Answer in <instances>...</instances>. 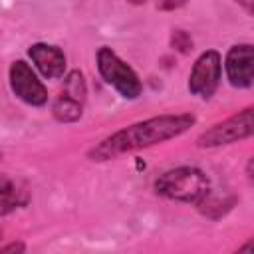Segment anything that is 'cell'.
Wrapping results in <instances>:
<instances>
[{"instance_id": "cell-1", "label": "cell", "mask_w": 254, "mask_h": 254, "mask_svg": "<svg viewBox=\"0 0 254 254\" xmlns=\"http://www.w3.org/2000/svg\"><path fill=\"white\" fill-rule=\"evenodd\" d=\"M192 123H194V115L190 113L151 117L115 131L113 135L103 139L97 147H93L89 151V157L93 161H109L123 153H131L143 147H151V145L175 139L181 133H185Z\"/></svg>"}, {"instance_id": "cell-2", "label": "cell", "mask_w": 254, "mask_h": 254, "mask_svg": "<svg viewBox=\"0 0 254 254\" xmlns=\"http://www.w3.org/2000/svg\"><path fill=\"white\" fill-rule=\"evenodd\" d=\"M155 190L167 198L183 202H198L208 192V179L194 167H179L163 173L155 181Z\"/></svg>"}, {"instance_id": "cell-3", "label": "cell", "mask_w": 254, "mask_h": 254, "mask_svg": "<svg viewBox=\"0 0 254 254\" xmlns=\"http://www.w3.org/2000/svg\"><path fill=\"white\" fill-rule=\"evenodd\" d=\"M97 69L101 77L113 85L123 97L135 99L141 95L143 85L137 77V73L111 50V48H99L97 50Z\"/></svg>"}, {"instance_id": "cell-4", "label": "cell", "mask_w": 254, "mask_h": 254, "mask_svg": "<svg viewBox=\"0 0 254 254\" xmlns=\"http://www.w3.org/2000/svg\"><path fill=\"white\" fill-rule=\"evenodd\" d=\"M254 131L252 127V107L242 109L240 113L228 117L222 123L212 125L208 131H204L198 137V145L200 147H220V145H228V143H236L240 139L250 137Z\"/></svg>"}, {"instance_id": "cell-5", "label": "cell", "mask_w": 254, "mask_h": 254, "mask_svg": "<svg viewBox=\"0 0 254 254\" xmlns=\"http://www.w3.org/2000/svg\"><path fill=\"white\" fill-rule=\"evenodd\" d=\"M220 75H222L220 54L214 50H206L204 54H200V58L194 62L190 69V75H189L190 93L204 99L210 97L220 83Z\"/></svg>"}, {"instance_id": "cell-6", "label": "cell", "mask_w": 254, "mask_h": 254, "mask_svg": "<svg viewBox=\"0 0 254 254\" xmlns=\"http://www.w3.org/2000/svg\"><path fill=\"white\" fill-rule=\"evenodd\" d=\"M10 85L12 91L30 105H44L48 101V91L44 83L38 79L34 69L22 60L14 62L10 67Z\"/></svg>"}, {"instance_id": "cell-7", "label": "cell", "mask_w": 254, "mask_h": 254, "mask_svg": "<svg viewBox=\"0 0 254 254\" xmlns=\"http://www.w3.org/2000/svg\"><path fill=\"white\" fill-rule=\"evenodd\" d=\"M226 75L234 87H250L254 79V50L250 44L232 46L226 54Z\"/></svg>"}, {"instance_id": "cell-8", "label": "cell", "mask_w": 254, "mask_h": 254, "mask_svg": "<svg viewBox=\"0 0 254 254\" xmlns=\"http://www.w3.org/2000/svg\"><path fill=\"white\" fill-rule=\"evenodd\" d=\"M32 62L36 64V67L42 71L44 77L48 79H58L64 75L65 71V56L60 48L50 46V44H34L28 50Z\"/></svg>"}, {"instance_id": "cell-9", "label": "cell", "mask_w": 254, "mask_h": 254, "mask_svg": "<svg viewBox=\"0 0 254 254\" xmlns=\"http://www.w3.org/2000/svg\"><path fill=\"white\" fill-rule=\"evenodd\" d=\"M28 202L26 187L10 175L0 173V216L16 210L18 206Z\"/></svg>"}, {"instance_id": "cell-10", "label": "cell", "mask_w": 254, "mask_h": 254, "mask_svg": "<svg viewBox=\"0 0 254 254\" xmlns=\"http://www.w3.org/2000/svg\"><path fill=\"white\" fill-rule=\"evenodd\" d=\"M81 107H83V103L67 97L65 93H60V97L54 103V117L58 121H64V123L77 121L81 117Z\"/></svg>"}, {"instance_id": "cell-11", "label": "cell", "mask_w": 254, "mask_h": 254, "mask_svg": "<svg viewBox=\"0 0 254 254\" xmlns=\"http://www.w3.org/2000/svg\"><path fill=\"white\" fill-rule=\"evenodd\" d=\"M67 97L83 103L85 101V81H83V75L79 71H69L65 81H64V91Z\"/></svg>"}, {"instance_id": "cell-12", "label": "cell", "mask_w": 254, "mask_h": 254, "mask_svg": "<svg viewBox=\"0 0 254 254\" xmlns=\"http://www.w3.org/2000/svg\"><path fill=\"white\" fill-rule=\"evenodd\" d=\"M173 46L177 50H181V52H189V50H192V40H190V36L187 32L175 30V34H173Z\"/></svg>"}, {"instance_id": "cell-13", "label": "cell", "mask_w": 254, "mask_h": 254, "mask_svg": "<svg viewBox=\"0 0 254 254\" xmlns=\"http://www.w3.org/2000/svg\"><path fill=\"white\" fill-rule=\"evenodd\" d=\"M22 252L24 250V244H8V246H2L0 252Z\"/></svg>"}, {"instance_id": "cell-14", "label": "cell", "mask_w": 254, "mask_h": 254, "mask_svg": "<svg viewBox=\"0 0 254 254\" xmlns=\"http://www.w3.org/2000/svg\"><path fill=\"white\" fill-rule=\"evenodd\" d=\"M236 2H240L248 12H252V0H236Z\"/></svg>"}, {"instance_id": "cell-15", "label": "cell", "mask_w": 254, "mask_h": 254, "mask_svg": "<svg viewBox=\"0 0 254 254\" xmlns=\"http://www.w3.org/2000/svg\"><path fill=\"white\" fill-rule=\"evenodd\" d=\"M0 238H2V230H0Z\"/></svg>"}]
</instances>
